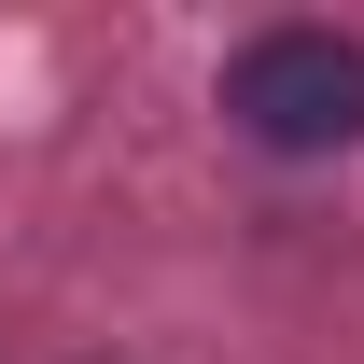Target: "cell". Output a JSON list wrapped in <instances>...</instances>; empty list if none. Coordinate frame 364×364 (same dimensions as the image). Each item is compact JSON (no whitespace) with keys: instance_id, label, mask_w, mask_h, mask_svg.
<instances>
[{"instance_id":"6da1fadb","label":"cell","mask_w":364,"mask_h":364,"mask_svg":"<svg viewBox=\"0 0 364 364\" xmlns=\"http://www.w3.org/2000/svg\"><path fill=\"white\" fill-rule=\"evenodd\" d=\"M225 112L267 140V154H350L364 140V43H336V28H267V43H238Z\"/></svg>"}]
</instances>
